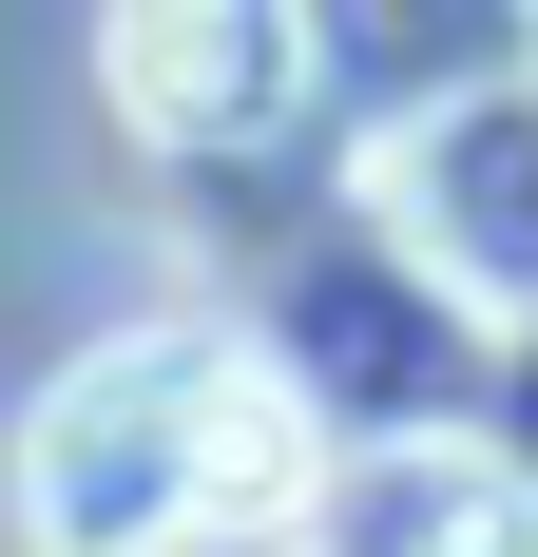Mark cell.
Listing matches in <instances>:
<instances>
[{
  "label": "cell",
  "instance_id": "1",
  "mask_svg": "<svg viewBox=\"0 0 538 557\" xmlns=\"http://www.w3.org/2000/svg\"><path fill=\"white\" fill-rule=\"evenodd\" d=\"M327 500L308 404L212 327H115L20 404V539L39 557H193V539H269Z\"/></svg>",
  "mask_w": 538,
  "mask_h": 557
},
{
  "label": "cell",
  "instance_id": "2",
  "mask_svg": "<svg viewBox=\"0 0 538 557\" xmlns=\"http://www.w3.org/2000/svg\"><path fill=\"white\" fill-rule=\"evenodd\" d=\"M97 97L155 154H250L308 115V0H115L97 20Z\"/></svg>",
  "mask_w": 538,
  "mask_h": 557
},
{
  "label": "cell",
  "instance_id": "3",
  "mask_svg": "<svg viewBox=\"0 0 538 557\" xmlns=\"http://www.w3.org/2000/svg\"><path fill=\"white\" fill-rule=\"evenodd\" d=\"M346 557H538V481H500V461H384L346 500Z\"/></svg>",
  "mask_w": 538,
  "mask_h": 557
}]
</instances>
